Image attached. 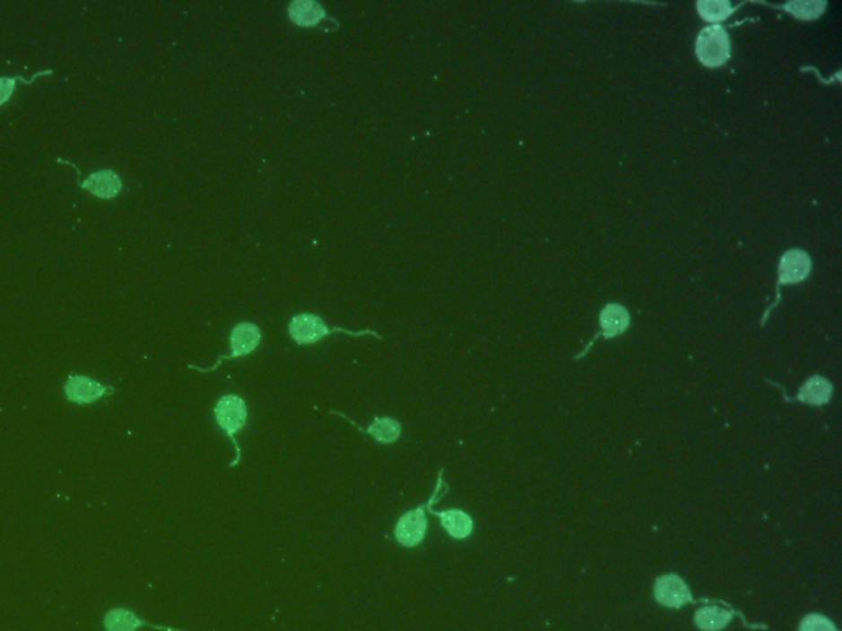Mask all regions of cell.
Instances as JSON below:
<instances>
[{
    "label": "cell",
    "mask_w": 842,
    "mask_h": 631,
    "mask_svg": "<svg viewBox=\"0 0 842 631\" xmlns=\"http://www.w3.org/2000/svg\"><path fill=\"white\" fill-rule=\"evenodd\" d=\"M447 493V485L445 482V471L441 469L438 472L437 485H435L433 493H431V497L428 498L427 502L416 506L413 510H408L396 520L395 528H394V538H395L398 546H402L405 549H415V548L423 544V541L427 540L430 508Z\"/></svg>",
    "instance_id": "obj_1"
},
{
    "label": "cell",
    "mask_w": 842,
    "mask_h": 631,
    "mask_svg": "<svg viewBox=\"0 0 842 631\" xmlns=\"http://www.w3.org/2000/svg\"><path fill=\"white\" fill-rule=\"evenodd\" d=\"M288 334L291 337V341L298 345H315L333 334H346L351 335V337L370 335V337H376L378 341H382V335L376 333V331H372V329L352 331V329H346V327L327 325L326 321L321 316L311 315V313H299V315L293 316L288 323Z\"/></svg>",
    "instance_id": "obj_2"
},
{
    "label": "cell",
    "mask_w": 842,
    "mask_h": 631,
    "mask_svg": "<svg viewBox=\"0 0 842 631\" xmlns=\"http://www.w3.org/2000/svg\"><path fill=\"white\" fill-rule=\"evenodd\" d=\"M213 414H214V421L218 424L219 429L228 436L229 439H230V443L234 445V449H236L234 461L229 463L230 469H236L239 463H240V459H242V451H240V444H239L238 441V434L240 433V431H244V428H246V424H247V402H246L240 394H222L218 402H216V404H214Z\"/></svg>",
    "instance_id": "obj_3"
},
{
    "label": "cell",
    "mask_w": 842,
    "mask_h": 631,
    "mask_svg": "<svg viewBox=\"0 0 842 631\" xmlns=\"http://www.w3.org/2000/svg\"><path fill=\"white\" fill-rule=\"evenodd\" d=\"M229 342H230V350L226 355H221L216 360V364L211 365L208 368H201L198 365H188L189 370H195L199 374H211V372L218 370V367H221L224 362H228V360H236L240 357H247L252 352H256L258 345L262 342V331L254 323H239L230 331Z\"/></svg>",
    "instance_id": "obj_4"
},
{
    "label": "cell",
    "mask_w": 842,
    "mask_h": 631,
    "mask_svg": "<svg viewBox=\"0 0 842 631\" xmlns=\"http://www.w3.org/2000/svg\"><path fill=\"white\" fill-rule=\"evenodd\" d=\"M114 392L116 388L112 385L102 384L88 375H68L66 382L63 385L65 400L74 406H92L109 398Z\"/></svg>",
    "instance_id": "obj_5"
},
{
    "label": "cell",
    "mask_w": 842,
    "mask_h": 631,
    "mask_svg": "<svg viewBox=\"0 0 842 631\" xmlns=\"http://www.w3.org/2000/svg\"><path fill=\"white\" fill-rule=\"evenodd\" d=\"M731 43L719 25L706 27L696 39V56L706 68H719L729 59Z\"/></svg>",
    "instance_id": "obj_6"
},
{
    "label": "cell",
    "mask_w": 842,
    "mask_h": 631,
    "mask_svg": "<svg viewBox=\"0 0 842 631\" xmlns=\"http://www.w3.org/2000/svg\"><path fill=\"white\" fill-rule=\"evenodd\" d=\"M140 628H152L155 631H188L175 628V627H167V625L150 623L129 607H112L110 610L106 611L102 618V631H139Z\"/></svg>",
    "instance_id": "obj_7"
},
{
    "label": "cell",
    "mask_w": 842,
    "mask_h": 631,
    "mask_svg": "<svg viewBox=\"0 0 842 631\" xmlns=\"http://www.w3.org/2000/svg\"><path fill=\"white\" fill-rule=\"evenodd\" d=\"M331 414H336L339 418L346 419L347 423L351 426H354L357 431L360 434H366L370 439H374L377 444L380 445H394V444L400 441L402 434H404V426L402 423L395 419V418H390V416H377L372 419V423L362 428L359 426L356 421H352L349 416H346L344 413H339V411H334L331 410Z\"/></svg>",
    "instance_id": "obj_8"
},
{
    "label": "cell",
    "mask_w": 842,
    "mask_h": 631,
    "mask_svg": "<svg viewBox=\"0 0 842 631\" xmlns=\"http://www.w3.org/2000/svg\"><path fill=\"white\" fill-rule=\"evenodd\" d=\"M655 599L664 607L680 609L691 601V595L678 575H664L655 582Z\"/></svg>",
    "instance_id": "obj_9"
},
{
    "label": "cell",
    "mask_w": 842,
    "mask_h": 631,
    "mask_svg": "<svg viewBox=\"0 0 842 631\" xmlns=\"http://www.w3.org/2000/svg\"><path fill=\"white\" fill-rule=\"evenodd\" d=\"M78 183H80V187L90 191L92 196L100 197V199H114L122 189V179L112 169H102L98 173H92Z\"/></svg>",
    "instance_id": "obj_10"
},
{
    "label": "cell",
    "mask_w": 842,
    "mask_h": 631,
    "mask_svg": "<svg viewBox=\"0 0 842 631\" xmlns=\"http://www.w3.org/2000/svg\"><path fill=\"white\" fill-rule=\"evenodd\" d=\"M812 270L810 256L802 250H790L783 255L778 268V285L803 281Z\"/></svg>",
    "instance_id": "obj_11"
},
{
    "label": "cell",
    "mask_w": 842,
    "mask_h": 631,
    "mask_svg": "<svg viewBox=\"0 0 842 631\" xmlns=\"http://www.w3.org/2000/svg\"><path fill=\"white\" fill-rule=\"evenodd\" d=\"M430 513H431L433 516H437L438 520L441 522L443 530H445V532H447V536H451L453 540L463 541V540H467V538L473 534L474 522H473V518H471L466 512H463V510H441V512H437V510H433V506H431Z\"/></svg>",
    "instance_id": "obj_12"
},
{
    "label": "cell",
    "mask_w": 842,
    "mask_h": 631,
    "mask_svg": "<svg viewBox=\"0 0 842 631\" xmlns=\"http://www.w3.org/2000/svg\"><path fill=\"white\" fill-rule=\"evenodd\" d=\"M288 17L298 27H317L326 17L325 9L313 0H295L288 7Z\"/></svg>",
    "instance_id": "obj_13"
},
{
    "label": "cell",
    "mask_w": 842,
    "mask_h": 631,
    "mask_svg": "<svg viewBox=\"0 0 842 631\" xmlns=\"http://www.w3.org/2000/svg\"><path fill=\"white\" fill-rule=\"evenodd\" d=\"M627 325H629V313L622 306H605L601 313V329H603L601 335L609 339V337L622 334Z\"/></svg>",
    "instance_id": "obj_14"
},
{
    "label": "cell",
    "mask_w": 842,
    "mask_h": 631,
    "mask_svg": "<svg viewBox=\"0 0 842 631\" xmlns=\"http://www.w3.org/2000/svg\"><path fill=\"white\" fill-rule=\"evenodd\" d=\"M733 618V611L725 610L721 607H704L698 610L694 620L698 628L703 631H719Z\"/></svg>",
    "instance_id": "obj_15"
},
{
    "label": "cell",
    "mask_w": 842,
    "mask_h": 631,
    "mask_svg": "<svg viewBox=\"0 0 842 631\" xmlns=\"http://www.w3.org/2000/svg\"><path fill=\"white\" fill-rule=\"evenodd\" d=\"M831 392L832 386L828 380H824L821 376H812L803 385L798 400H802L804 403L824 404L829 402Z\"/></svg>",
    "instance_id": "obj_16"
},
{
    "label": "cell",
    "mask_w": 842,
    "mask_h": 631,
    "mask_svg": "<svg viewBox=\"0 0 842 631\" xmlns=\"http://www.w3.org/2000/svg\"><path fill=\"white\" fill-rule=\"evenodd\" d=\"M699 15L707 22H723L733 12V7L725 0H699L696 4Z\"/></svg>",
    "instance_id": "obj_17"
},
{
    "label": "cell",
    "mask_w": 842,
    "mask_h": 631,
    "mask_svg": "<svg viewBox=\"0 0 842 631\" xmlns=\"http://www.w3.org/2000/svg\"><path fill=\"white\" fill-rule=\"evenodd\" d=\"M50 74H53V71L47 69V71L35 73L31 79H25L23 76H5V78H0V106L7 104V102L11 100L12 94H13V91H15V86H17L19 81L27 82V84H33L35 79L43 78V76H50Z\"/></svg>",
    "instance_id": "obj_18"
},
{
    "label": "cell",
    "mask_w": 842,
    "mask_h": 631,
    "mask_svg": "<svg viewBox=\"0 0 842 631\" xmlns=\"http://www.w3.org/2000/svg\"><path fill=\"white\" fill-rule=\"evenodd\" d=\"M824 7H826L824 2H792V4H786L783 9L788 10L798 19L808 20L820 17Z\"/></svg>",
    "instance_id": "obj_19"
},
{
    "label": "cell",
    "mask_w": 842,
    "mask_h": 631,
    "mask_svg": "<svg viewBox=\"0 0 842 631\" xmlns=\"http://www.w3.org/2000/svg\"><path fill=\"white\" fill-rule=\"evenodd\" d=\"M800 631H838L831 621L821 615H808L800 625Z\"/></svg>",
    "instance_id": "obj_20"
}]
</instances>
